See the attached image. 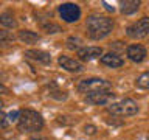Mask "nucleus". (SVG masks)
<instances>
[{
	"label": "nucleus",
	"instance_id": "obj_1",
	"mask_svg": "<svg viewBox=\"0 0 149 140\" xmlns=\"http://www.w3.org/2000/svg\"><path fill=\"white\" fill-rule=\"evenodd\" d=\"M86 28H87V34L90 39L100 41L110 34V31L113 30V20L107 16L92 14V16L87 17Z\"/></svg>",
	"mask_w": 149,
	"mask_h": 140
},
{
	"label": "nucleus",
	"instance_id": "obj_2",
	"mask_svg": "<svg viewBox=\"0 0 149 140\" xmlns=\"http://www.w3.org/2000/svg\"><path fill=\"white\" fill-rule=\"evenodd\" d=\"M17 128L22 132H36L44 128V118L37 111L33 109H22L20 118L17 121Z\"/></svg>",
	"mask_w": 149,
	"mask_h": 140
},
{
	"label": "nucleus",
	"instance_id": "obj_3",
	"mask_svg": "<svg viewBox=\"0 0 149 140\" xmlns=\"http://www.w3.org/2000/svg\"><path fill=\"white\" fill-rule=\"evenodd\" d=\"M107 111L112 115H118V117H132L135 114H138L140 107L137 104V101H134L132 98H123V100L110 103L107 106Z\"/></svg>",
	"mask_w": 149,
	"mask_h": 140
},
{
	"label": "nucleus",
	"instance_id": "obj_4",
	"mask_svg": "<svg viewBox=\"0 0 149 140\" xmlns=\"http://www.w3.org/2000/svg\"><path fill=\"white\" fill-rule=\"evenodd\" d=\"M78 90L82 93H87V95L88 93H96V92H110L112 84L101 78H87L78 84Z\"/></svg>",
	"mask_w": 149,
	"mask_h": 140
},
{
	"label": "nucleus",
	"instance_id": "obj_5",
	"mask_svg": "<svg viewBox=\"0 0 149 140\" xmlns=\"http://www.w3.org/2000/svg\"><path fill=\"white\" fill-rule=\"evenodd\" d=\"M126 34H127L130 39H143L149 34V17H141L138 19L137 22H134L132 25L127 27L126 30Z\"/></svg>",
	"mask_w": 149,
	"mask_h": 140
},
{
	"label": "nucleus",
	"instance_id": "obj_6",
	"mask_svg": "<svg viewBox=\"0 0 149 140\" xmlns=\"http://www.w3.org/2000/svg\"><path fill=\"white\" fill-rule=\"evenodd\" d=\"M59 16L67 23L78 22L79 19H81V8H79L76 3H72V2L61 3L59 5Z\"/></svg>",
	"mask_w": 149,
	"mask_h": 140
},
{
	"label": "nucleus",
	"instance_id": "obj_7",
	"mask_svg": "<svg viewBox=\"0 0 149 140\" xmlns=\"http://www.w3.org/2000/svg\"><path fill=\"white\" fill-rule=\"evenodd\" d=\"M58 62H59V65L64 70L72 72V73H79V72L84 70V65L79 62V61L73 59V58H68V56H64V55H61L58 58Z\"/></svg>",
	"mask_w": 149,
	"mask_h": 140
},
{
	"label": "nucleus",
	"instance_id": "obj_8",
	"mask_svg": "<svg viewBox=\"0 0 149 140\" xmlns=\"http://www.w3.org/2000/svg\"><path fill=\"white\" fill-rule=\"evenodd\" d=\"M146 48L140 44H132L126 48V56L132 61V62H141L146 58Z\"/></svg>",
	"mask_w": 149,
	"mask_h": 140
},
{
	"label": "nucleus",
	"instance_id": "obj_9",
	"mask_svg": "<svg viewBox=\"0 0 149 140\" xmlns=\"http://www.w3.org/2000/svg\"><path fill=\"white\" fill-rule=\"evenodd\" d=\"M112 100H113V93L112 92H96V93H88L86 97V101L90 103V104H95V106L107 104Z\"/></svg>",
	"mask_w": 149,
	"mask_h": 140
},
{
	"label": "nucleus",
	"instance_id": "obj_10",
	"mask_svg": "<svg viewBox=\"0 0 149 140\" xmlns=\"http://www.w3.org/2000/svg\"><path fill=\"white\" fill-rule=\"evenodd\" d=\"M81 61H93L102 56V48L101 47H82L81 50L76 51Z\"/></svg>",
	"mask_w": 149,
	"mask_h": 140
},
{
	"label": "nucleus",
	"instance_id": "obj_11",
	"mask_svg": "<svg viewBox=\"0 0 149 140\" xmlns=\"http://www.w3.org/2000/svg\"><path fill=\"white\" fill-rule=\"evenodd\" d=\"M23 56H26L28 59L37 61L40 64H50L51 62V55L44 51V50H26L23 53Z\"/></svg>",
	"mask_w": 149,
	"mask_h": 140
},
{
	"label": "nucleus",
	"instance_id": "obj_12",
	"mask_svg": "<svg viewBox=\"0 0 149 140\" xmlns=\"http://www.w3.org/2000/svg\"><path fill=\"white\" fill-rule=\"evenodd\" d=\"M101 62L104 64V65H107V67H110V69H118V67H121V65L124 64V61H123V58L121 56H118L116 53H106V55H102L101 56Z\"/></svg>",
	"mask_w": 149,
	"mask_h": 140
},
{
	"label": "nucleus",
	"instance_id": "obj_13",
	"mask_svg": "<svg viewBox=\"0 0 149 140\" xmlns=\"http://www.w3.org/2000/svg\"><path fill=\"white\" fill-rule=\"evenodd\" d=\"M140 9V2L137 0H124L120 3V11L123 14H134Z\"/></svg>",
	"mask_w": 149,
	"mask_h": 140
},
{
	"label": "nucleus",
	"instance_id": "obj_14",
	"mask_svg": "<svg viewBox=\"0 0 149 140\" xmlns=\"http://www.w3.org/2000/svg\"><path fill=\"white\" fill-rule=\"evenodd\" d=\"M19 39L22 42H25V44H34V42L40 41V36L30 30H20L19 31Z\"/></svg>",
	"mask_w": 149,
	"mask_h": 140
},
{
	"label": "nucleus",
	"instance_id": "obj_15",
	"mask_svg": "<svg viewBox=\"0 0 149 140\" xmlns=\"http://www.w3.org/2000/svg\"><path fill=\"white\" fill-rule=\"evenodd\" d=\"M0 23L5 28H16L17 27V20L14 19L13 13H9V11H5L0 14Z\"/></svg>",
	"mask_w": 149,
	"mask_h": 140
},
{
	"label": "nucleus",
	"instance_id": "obj_16",
	"mask_svg": "<svg viewBox=\"0 0 149 140\" xmlns=\"http://www.w3.org/2000/svg\"><path fill=\"white\" fill-rule=\"evenodd\" d=\"M135 86L138 89H149V72L141 73L140 76L135 79Z\"/></svg>",
	"mask_w": 149,
	"mask_h": 140
},
{
	"label": "nucleus",
	"instance_id": "obj_17",
	"mask_svg": "<svg viewBox=\"0 0 149 140\" xmlns=\"http://www.w3.org/2000/svg\"><path fill=\"white\" fill-rule=\"evenodd\" d=\"M42 30H44L45 33H48V34H54V33L62 31V28L54 22H47V23H42Z\"/></svg>",
	"mask_w": 149,
	"mask_h": 140
},
{
	"label": "nucleus",
	"instance_id": "obj_18",
	"mask_svg": "<svg viewBox=\"0 0 149 140\" xmlns=\"http://www.w3.org/2000/svg\"><path fill=\"white\" fill-rule=\"evenodd\" d=\"M81 44H82V41L79 39V37H68L67 39V48H70V50H81L82 47H81Z\"/></svg>",
	"mask_w": 149,
	"mask_h": 140
},
{
	"label": "nucleus",
	"instance_id": "obj_19",
	"mask_svg": "<svg viewBox=\"0 0 149 140\" xmlns=\"http://www.w3.org/2000/svg\"><path fill=\"white\" fill-rule=\"evenodd\" d=\"M0 41L2 44H8V42H13L14 41V34H9L8 31H0Z\"/></svg>",
	"mask_w": 149,
	"mask_h": 140
},
{
	"label": "nucleus",
	"instance_id": "obj_20",
	"mask_svg": "<svg viewBox=\"0 0 149 140\" xmlns=\"http://www.w3.org/2000/svg\"><path fill=\"white\" fill-rule=\"evenodd\" d=\"M19 118H20V111H13L8 114V120L9 121H19Z\"/></svg>",
	"mask_w": 149,
	"mask_h": 140
},
{
	"label": "nucleus",
	"instance_id": "obj_21",
	"mask_svg": "<svg viewBox=\"0 0 149 140\" xmlns=\"http://www.w3.org/2000/svg\"><path fill=\"white\" fill-rule=\"evenodd\" d=\"M84 132L88 134V135L95 134V132H96V126H93V125H86V126H84Z\"/></svg>",
	"mask_w": 149,
	"mask_h": 140
},
{
	"label": "nucleus",
	"instance_id": "obj_22",
	"mask_svg": "<svg viewBox=\"0 0 149 140\" xmlns=\"http://www.w3.org/2000/svg\"><path fill=\"white\" fill-rule=\"evenodd\" d=\"M2 128L3 129L8 128V115L5 114V112H2Z\"/></svg>",
	"mask_w": 149,
	"mask_h": 140
},
{
	"label": "nucleus",
	"instance_id": "obj_23",
	"mask_svg": "<svg viewBox=\"0 0 149 140\" xmlns=\"http://www.w3.org/2000/svg\"><path fill=\"white\" fill-rule=\"evenodd\" d=\"M102 5H104V6H106V9H107V11H112V13L115 11V8H113V6H110V5L107 3V2H102Z\"/></svg>",
	"mask_w": 149,
	"mask_h": 140
},
{
	"label": "nucleus",
	"instance_id": "obj_24",
	"mask_svg": "<svg viewBox=\"0 0 149 140\" xmlns=\"http://www.w3.org/2000/svg\"><path fill=\"white\" fill-rule=\"evenodd\" d=\"M31 140H48V139H45V137H33Z\"/></svg>",
	"mask_w": 149,
	"mask_h": 140
},
{
	"label": "nucleus",
	"instance_id": "obj_25",
	"mask_svg": "<svg viewBox=\"0 0 149 140\" xmlns=\"http://www.w3.org/2000/svg\"><path fill=\"white\" fill-rule=\"evenodd\" d=\"M138 140H149V137H140Z\"/></svg>",
	"mask_w": 149,
	"mask_h": 140
}]
</instances>
